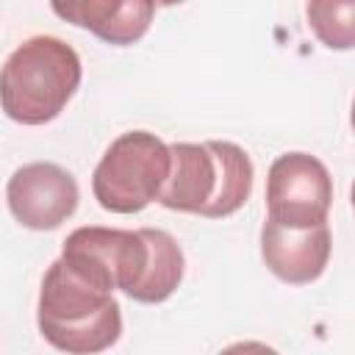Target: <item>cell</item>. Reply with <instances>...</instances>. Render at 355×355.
<instances>
[{"label": "cell", "mask_w": 355, "mask_h": 355, "mask_svg": "<svg viewBox=\"0 0 355 355\" xmlns=\"http://www.w3.org/2000/svg\"><path fill=\"white\" fill-rule=\"evenodd\" d=\"M333 208V178L311 153H283L266 175V219L305 230L327 225Z\"/></svg>", "instance_id": "6"}, {"label": "cell", "mask_w": 355, "mask_h": 355, "mask_svg": "<svg viewBox=\"0 0 355 355\" xmlns=\"http://www.w3.org/2000/svg\"><path fill=\"white\" fill-rule=\"evenodd\" d=\"M252 161L233 141H175L169 144V178L158 202L169 211L225 219L252 194Z\"/></svg>", "instance_id": "1"}, {"label": "cell", "mask_w": 355, "mask_h": 355, "mask_svg": "<svg viewBox=\"0 0 355 355\" xmlns=\"http://www.w3.org/2000/svg\"><path fill=\"white\" fill-rule=\"evenodd\" d=\"M61 19L92 31L105 44H136L153 22L155 6L150 0H72L50 6Z\"/></svg>", "instance_id": "9"}, {"label": "cell", "mask_w": 355, "mask_h": 355, "mask_svg": "<svg viewBox=\"0 0 355 355\" xmlns=\"http://www.w3.org/2000/svg\"><path fill=\"white\" fill-rule=\"evenodd\" d=\"M308 25L319 36V42L330 50H349L352 47V17L355 6L344 3H308L305 6Z\"/></svg>", "instance_id": "10"}, {"label": "cell", "mask_w": 355, "mask_h": 355, "mask_svg": "<svg viewBox=\"0 0 355 355\" xmlns=\"http://www.w3.org/2000/svg\"><path fill=\"white\" fill-rule=\"evenodd\" d=\"M219 355H280V352L263 341H236V344L225 347Z\"/></svg>", "instance_id": "11"}, {"label": "cell", "mask_w": 355, "mask_h": 355, "mask_svg": "<svg viewBox=\"0 0 355 355\" xmlns=\"http://www.w3.org/2000/svg\"><path fill=\"white\" fill-rule=\"evenodd\" d=\"M169 178V144L150 130L116 136L92 172V191L111 214H139L158 200Z\"/></svg>", "instance_id": "4"}, {"label": "cell", "mask_w": 355, "mask_h": 355, "mask_svg": "<svg viewBox=\"0 0 355 355\" xmlns=\"http://www.w3.org/2000/svg\"><path fill=\"white\" fill-rule=\"evenodd\" d=\"M80 191L72 172L53 161H31L8 178L6 202L28 230H55L78 208Z\"/></svg>", "instance_id": "7"}, {"label": "cell", "mask_w": 355, "mask_h": 355, "mask_svg": "<svg viewBox=\"0 0 355 355\" xmlns=\"http://www.w3.org/2000/svg\"><path fill=\"white\" fill-rule=\"evenodd\" d=\"M80 58L58 36H31L0 67V108L19 125L53 122L80 86Z\"/></svg>", "instance_id": "3"}, {"label": "cell", "mask_w": 355, "mask_h": 355, "mask_svg": "<svg viewBox=\"0 0 355 355\" xmlns=\"http://www.w3.org/2000/svg\"><path fill=\"white\" fill-rule=\"evenodd\" d=\"M39 333L67 355H97L122 336V308L111 291L83 280L61 258L42 277L36 305Z\"/></svg>", "instance_id": "2"}, {"label": "cell", "mask_w": 355, "mask_h": 355, "mask_svg": "<svg viewBox=\"0 0 355 355\" xmlns=\"http://www.w3.org/2000/svg\"><path fill=\"white\" fill-rule=\"evenodd\" d=\"M333 252V236L327 225L319 227H283L269 219L261 225V258L266 269L288 283V286H308L322 277Z\"/></svg>", "instance_id": "8"}, {"label": "cell", "mask_w": 355, "mask_h": 355, "mask_svg": "<svg viewBox=\"0 0 355 355\" xmlns=\"http://www.w3.org/2000/svg\"><path fill=\"white\" fill-rule=\"evenodd\" d=\"M58 258L83 280L111 294L119 288L130 300H139L150 269V239L144 227L122 230L86 225L67 236Z\"/></svg>", "instance_id": "5"}]
</instances>
